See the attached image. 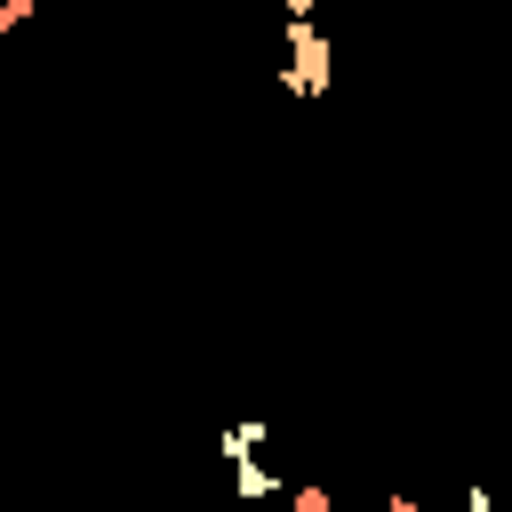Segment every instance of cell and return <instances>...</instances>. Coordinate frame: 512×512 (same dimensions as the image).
Masks as SVG:
<instances>
[{"instance_id": "1", "label": "cell", "mask_w": 512, "mask_h": 512, "mask_svg": "<svg viewBox=\"0 0 512 512\" xmlns=\"http://www.w3.org/2000/svg\"><path fill=\"white\" fill-rule=\"evenodd\" d=\"M280 24H288L280 88L288 96H328L336 88V48H328V32H312V0H280Z\"/></svg>"}, {"instance_id": "2", "label": "cell", "mask_w": 512, "mask_h": 512, "mask_svg": "<svg viewBox=\"0 0 512 512\" xmlns=\"http://www.w3.org/2000/svg\"><path fill=\"white\" fill-rule=\"evenodd\" d=\"M264 448H272V424H264V416H232V424L216 432V456H224V464H264Z\"/></svg>"}, {"instance_id": "3", "label": "cell", "mask_w": 512, "mask_h": 512, "mask_svg": "<svg viewBox=\"0 0 512 512\" xmlns=\"http://www.w3.org/2000/svg\"><path fill=\"white\" fill-rule=\"evenodd\" d=\"M288 488H296V480H280L272 464H232V496H240V504H280Z\"/></svg>"}, {"instance_id": "4", "label": "cell", "mask_w": 512, "mask_h": 512, "mask_svg": "<svg viewBox=\"0 0 512 512\" xmlns=\"http://www.w3.org/2000/svg\"><path fill=\"white\" fill-rule=\"evenodd\" d=\"M280 504H288V512H336V496H328V488H312V480H296Z\"/></svg>"}, {"instance_id": "5", "label": "cell", "mask_w": 512, "mask_h": 512, "mask_svg": "<svg viewBox=\"0 0 512 512\" xmlns=\"http://www.w3.org/2000/svg\"><path fill=\"white\" fill-rule=\"evenodd\" d=\"M456 512H496V496H488V488H480V480H472V488H464V496H456Z\"/></svg>"}, {"instance_id": "6", "label": "cell", "mask_w": 512, "mask_h": 512, "mask_svg": "<svg viewBox=\"0 0 512 512\" xmlns=\"http://www.w3.org/2000/svg\"><path fill=\"white\" fill-rule=\"evenodd\" d=\"M16 24H32V0H8L0 8V32H16Z\"/></svg>"}]
</instances>
